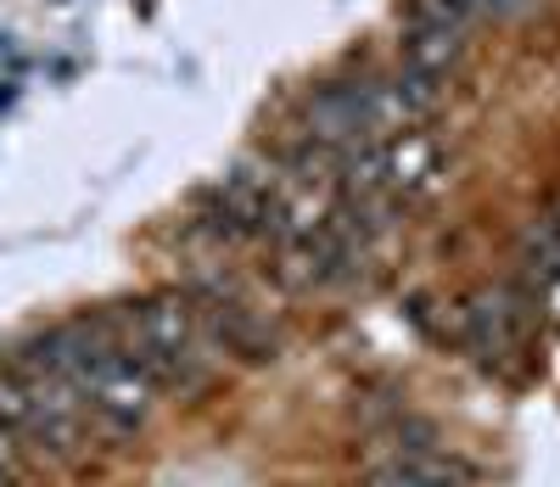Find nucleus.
Returning <instances> with one entry per match:
<instances>
[{"instance_id": "obj_1", "label": "nucleus", "mask_w": 560, "mask_h": 487, "mask_svg": "<svg viewBox=\"0 0 560 487\" xmlns=\"http://www.w3.org/2000/svg\"><path fill=\"white\" fill-rule=\"evenodd\" d=\"M124 343L135 353V364L158 381V393H179L191 398L219 375V353L202 343L197 309L185 291H158L124 309Z\"/></svg>"}, {"instance_id": "obj_2", "label": "nucleus", "mask_w": 560, "mask_h": 487, "mask_svg": "<svg viewBox=\"0 0 560 487\" xmlns=\"http://www.w3.org/2000/svg\"><path fill=\"white\" fill-rule=\"evenodd\" d=\"M0 431L18 437L23 449H39V454H79V443L96 426H90V409L79 398V386L57 381V375H28V370H12L0 359Z\"/></svg>"}, {"instance_id": "obj_3", "label": "nucleus", "mask_w": 560, "mask_h": 487, "mask_svg": "<svg viewBox=\"0 0 560 487\" xmlns=\"http://www.w3.org/2000/svg\"><path fill=\"white\" fill-rule=\"evenodd\" d=\"M527 336H533V291L522 286H482L459 303V343L471 348V359L482 370L510 375L527 353Z\"/></svg>"}, {"instance_id": "obj_4", "label": "nucleus", "mask_w": 560, "mask_h": 487, "mask_svg": "<svg viewBox=\"0 0 560 487\" xmlns=\"http://www.w3.org/2000/svg\"><path fill=\"white\" fill-rule=\"evenodd\" d=\"M185 298H191V309H197L202 343L219 359H242V364H269L275 359L280 343H275L269 320L253 303H242V291L230 280H197V286H185Z\"/></svg>"}, {"instance_id": "obj_5", "label": "nucleus", "mask_w": 560, "mask_h": 487, "mask_svg": "<svg viewBox=\"0 0 560 487\" xmlns=\"http://www.w3.org/2000/svg\"><path fill=\"white\" fill-rule=\"evenodd\" d=\"M359 487H471V465L454 460L443 443L438 449H415V454H393L364 471Z\"/></svg>"}, {"instance_id": "obj_6", "label": "nucleus", "mask_w": 560, "mask_h": 487, "mask_svg": "<svg viewBox=\"0 0 560 487\" xmlns=\"http://www.w3.org/2000/svg\"><path fill=\"white\" fill-rule=\"evenodd\" d=\"M459 57H465V34H448V28H415V23H409V39H404V68H409V73L448 79Z\"/></svg>"}, {"instance_id": "obj_7", "label": "nucleus", "mask_w": 560, "mask_h": 487, "mask_svg": "<svg viewBox=\"0 0 560 487\" xmlns=\"http://www.w3.org/2000/svg\"><path fill=\"white\" fill-rule=\"evenodd\" d=\"M516 264H522V275L544 291V286H560V230H555V219L544 213V219H533L527 230H522V241H516Z\"/></svg>"}, {"instance_id": "obj_8", "label": "nucleus", "mask_w": 560, "mask_h": 487, "mask_svg": "<svg viewBox=\"0 0 560 487\" xmlns=\"http://www.w3.org/2000/svg\"><path fill=\"white\" fill-rule=\"evenodd\" d=\"M23 443H18V437H7V431H0V487H23Z\"/></svg>"}, {"instance_id": "obj_9", "label": "nucleus", "mask_w": 560, "mask_h": 487, "mask_svg": "<svg viewBox=\"0 0 560 487\" xmlns=\"http://www.w3.org/2000/svg\"><path fill=\"white\" fill-rule=\"evenodd\" d=\"M549 219H555V230H560V197H555V208H549Z\"/></svg>"}]
</instances>
